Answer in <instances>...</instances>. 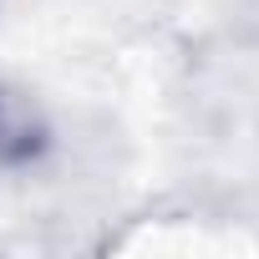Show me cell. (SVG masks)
Masks as SVG:
<instances>
[{"label": "cell", "instance_id": "6da1fadb", "mask_svg": "<svg viewBox=\"0 0 259 259\" xmlns=\"http://www.w3.org/2000/svg\"><path fill=\"white\" fill-rule=\"evenodd\" d=\"M46 138V127L36 122V107L31 97H16V92H0V158L16 163V158H31Z\"/></svg>", "mask_w": 259, "mask_h": 259}]
</instances>
